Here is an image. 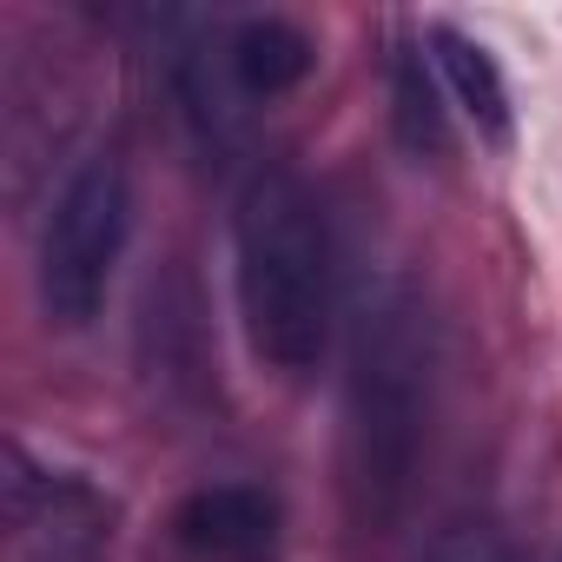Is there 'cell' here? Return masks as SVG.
<instances>
[{"mask_svg":"<svg viewBox=\"0 0 562 562\" xmlns=\"http://www.w3.org/2000/svg\"><path fill=\"white\" fill-rule=\"evenodd\" d=\"M437 417V318L411 278L351 305L338 371V509L358 542H391L417 503Z\"/></svg>","mask_w":562,"mask_h":562,"instance_id":"cell-1","label":"cell"},{"mask_svg":"<svg viewBox=\"0 0 562 562\" xmlns=\"http://www.w3.org/2000/svg\"><path fill=\"white\" fill-rule=\"evenodd\" d=\"M232 299L258 371L305 384L338 338V245L325 199L292 172L265 166L232 205Z\"/></svg>","mask_w":562,"mask_h":562,"instance_id":"cell-2","label":"cell"},{"mask_svg":"<svg viewBox=\"0 0 562 562\" xmlns=\"http://www.w3.org/2000/svg\"><path fill=\"white\" fill-rule=\"evenodd\" d=\"M133 245V179L120 153H87L47 199L34 292L54 331H93Z\"/></svg>","mask_w":562,"mask_h":562,"instance_id":"cell-3","label":"cell"},{"mask_svg":"<svg viewBox=\"0 0 562 562\" xmlns=\"http://www.w3.org/2000/svg\"><path fill=\"white\" fill-rule=\"evenodd\" d=\"M0 509H8V562H113L120 496L87 470L34 457L21 437L0 457Z\"/></svg>","mask_w":562,"mask_h":562,"instance_id":"cell-4","label":"cell"},{"mask_svg":"<svg viewBox=\"0 0 562 562\" xmlns=\"http://www.w3.org/2000/svg\"><path fill=\"white\" fill-rule=\"evenodd\" d=\"M166 536L186 562H278L285 555V503L265 483H199L172 503Z\"/></svg>","mask_w":562,"mask_h":562,"instance_id":"cell-5","label":"cell"},{"mask_svg":"<svg viewBox=\"0 0 562 562\" xmlns=\"http://www.w3.org/2000/svg\"><path fill=\"white\" fill-rule=\"evenodd\" d=\"M318 67V47L285 14H251L218 34V93L225 100H285Z\"/></svg>","mask_w":562,"mask_h":562,"instance_id":"cell-6","label":"cell"},{"mask_svg":"<svg viewBox=\"0 0 562 562\" xmlns=\"http://www.w3.org/2000/svg\"><path fill=\"white\" fill-rule=\"evenodd\" d=\"M424 54H430V67H437V87H443L450 113H457L483 146L503 153V146L516 139V106H509V80H503L496 54H490L483 41H470L463 27H450V21H430V27H424Z\"/></svg>","mask_w":562,"mask_h":562,"instance_id":"cell-7","label":"cell"},{"mask_svg":"<svg viewBox=\"0 0 562 562\" xmlns=\"http://www.w3.org/2000/svg\"><path fill=\"white\" fill-rule=\"evenodd\" d=\"M450 100L437 87V67L424 47H397L391 60V133L411 159H443L450 153Z\"/></svg>","mask_w":562,"mask_h":562,"instance_id":"cell-8","label":"cell"},{"mask_svg":"<svg viewBox=\"0 0 562 562\" xmlns=\"http://www.w3.org/2000/svg\"><path fill=\"white\" fill-rule=\"evenodd\" d=\"M424 562H516V555H509V542H503L496 529H483V522H463V529L437 536Z\"/></svg>","mask_w":562,"mask_h":562,"instance_id":"cell-9","label":"cell"}]
</instances>
